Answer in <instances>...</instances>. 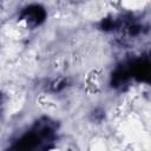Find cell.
<instances>
[{
    "label": "cell",
    "mask_w": 151,
    "mask_h": 151,
    "mask_svg": "<svg viewBox=\"0 0 151 151\" xmlns=\"http://www.w3.org/2000/svg\"><path fill=\"white\" fill-rule=\"evenodd\" d=\"M130 76H131V73H130V70L129 68H124V67L118 68L112 74V85L120 86V85L125 84L127 81V79H129Z\"/></svg>",
    "instance_id": "obj_3"
},
{
    "label": "cell",
    "mask_w": 151,
    "mask_h": 151,
    "mask_svg": "<svg viewBox=\"0 0 151 151\" xmlns=\"http://www.w3.org/2000/svg\"><path fill=\"white\" fill-rule=\"evenodd\" d=\"M129 70H130V73L133 74V77H136L138 80H146L149 78L150 66L146 59H140L134 61Z\"/></svg>",
    "instance_id": "obj_2"
},
{
    "label": "cell",
    "mask_w": 151,
    "mask_h": 151,
    "mask_svg": "<svg viewBox=\"0 0 151 151\" xmlns=\"http://www.w3.org/2000/svg\"><path fill=\"white\" fill-rule=\"evenodd\" d=\"M45 17H46L45 9L38 5L29 6V7L25 8L21 13V19L25 20L27 22V25H29L32 27L40 25L45 20Z\"/></svg>",
    "instance_id": "obj_1"
}]
</instances>
